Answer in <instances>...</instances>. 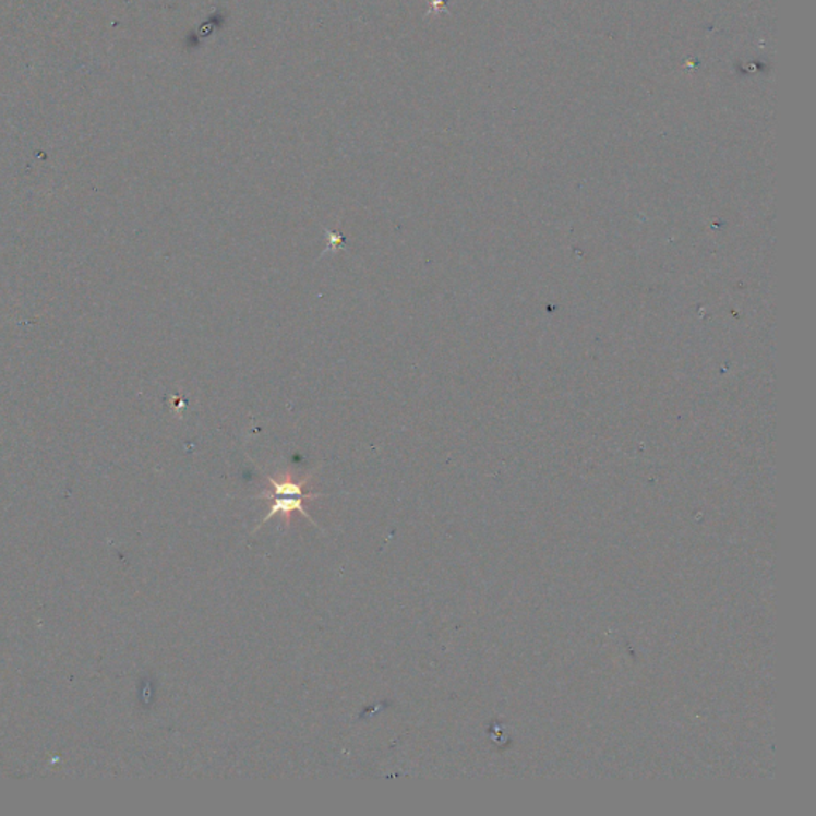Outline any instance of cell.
Instances as JSON below:
<instances>
[{
  "label": "cell",
  "mask_w": 816,
  "mask_h": 816,
  "mask_svg": "<svg viewBox=\"0 0 816 816\" xmlns=\"http://www.w3.org/2000/svg\"><path fill=\"white\" fill-rule=\"evenodd\" d=\"M268 482L269 485H272V490L262 491L259 496L254 497V500L272 501V511H269V514L266 515L264 520L257 525V530L262 525H265L273 515H285L287 520H289V518L292 517L293 512H300V514L305 515L307 518L313 520V518L307 514L303 503H305L307 500H314V497L320 496V494L307 493V491L303 490L307 480L305 482H293L290 477H286L285 480H276L268 477Z\"/></svg>",
  "instance_id": "6da1fadb"
}]
</instances>
